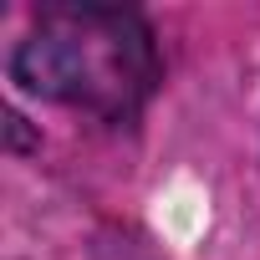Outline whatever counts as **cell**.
Here are the masks:
<instances>
[{
    "mask_svg": "<svg viewBox=\"0 0 260 260\" xmlns=\"http://www.w3.org/2000/svg\"><path fill=\"white\" fill-rule=\"evenodd\" d=\"M11 77L46 102L122 122L158 87V46L143 16L97 0H67L36 16L31 36L16 46Z\"/></svg>",
    "mask_w": 260,
    "mask_h": 260,
    "instance_id": "1",
    "label": "cell"
}]
</instances>
